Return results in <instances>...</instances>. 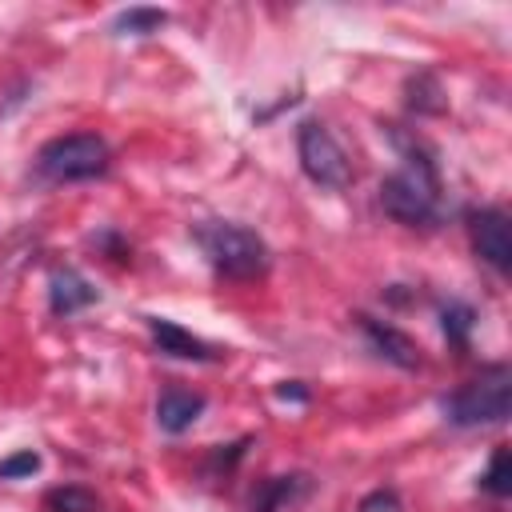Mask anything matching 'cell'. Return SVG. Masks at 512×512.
Returning a JSON list of instances; mask_svg holds the SVG:
<instances>
[{"instance_id":"obj_1","label":"cell","mask_w":512,"mask_h":512,"mask_svg":"<svg viewBox=\"0 0 512 512\" xmlns=\"http://www.w3.org/2000/svg\"><path fill=\"white\" fill-rule=\"evenodd\" d=\"M388 136L404 156V172H392L380 184V208L408 228H436L440 224V176H436L432 152L416 136L400 132L396 124H388Z\"/></svg>"},{"instance_id":"obj_2","label":"cell","mask_w":512,"mask_h":512,"mask_svg":"<svg viewBox=\"0 0 512 512\" xmlns=\"http://www.w3.org/2000/svg\"><path fill=\"white\" fill-rule=\"evenodd\" d=\"M196 244L204 260L224 276V280H256L268 272V244L232 220H204L196 224Z\"/></svg>"},{"instance_id":"obj_3","label":"cell","mask_w":512,"mask_h":512,"mask_svg":"<svg viewBox=\"0 0 512 512\" xmlns=\"http://www.w3.org/2000/svg\"><path fill=\"white\" fill-rule=\"evenodd\" d=\"M444 420L456 428H488L504 424L512 412V368L508 364H488L480 368L476 380L460 384L452 396H444Z\"/></svg>"},{"instance_id":"obj_4","label":"cell","mask_w":512,"mask_h":512,"mask_svg":"<svg viewBox=\"0 0 512 512\" xmlns=\"http://www.w3.org/2000/svg\"><path fill=\"white\" fill-rule=\"evenodd\" d=\"M108 144L96 132H68L48 140L36 152V176L48 184H76V180H96L108 172Z\"/></svg>"},{"instance_id":"obj_5","label":"cell","mask_w":512,"mask_h":512,"mask_svg":"<svg viewBox=\"0 0 512 512\" xmlns=\"http://www.w3.org/2000/svg\"><path fill=\"white\" fill-rule=\"evenodd\" d=\"M296 152H300V168L308 172V180H316L320 188H348L352 184V164L348 152L340 148V140L332 136V128L324 120H304L296 132Z\"/></svg>"},{"instance_id":"obj_6","label":"cell","mask_w":512,"mask_h":512,"mask_svg":"<svg viewBox=\"0 0 512 512\" xmlns=\"http://www.w3.org/2000/svg\"><path fill=\"white\" fill-rule=\"evenodd\" d=\"M464 228L472 240V252L500 276H508L512 268V228H508V212L504 208H468L464 212Z\"/></svg>"},{"instance_id":"obj_7","label":"cell","mask_w":512,"mask_h":512,"mask_svg":"<svg viewBox=\"0 0 512 512\" xmlns=\"http://www.w3.org/2000/svg\"><path fill=\"white\" fill-rule=\"evenodd\" d=\"M356 324H360V332L368 336V344H372L388 364H396V368H404V372L420 368V348H416V340H412L408 332H400L396 324L376 320V316H368V312H360Z\"/></svg>"},{"instance_id":"obj_8","label":"cell","mask_w":512,"mask_h":512,"mask_svg":"<svg viewBox=\"0 0 512 512\" xmlns=\"http://www.w3.org/2000/svg\"><path fill=\"white\" fill-rule=\"evenodd\" d=\"M148 332H152V344H156V352L160 356H172V360H220V352L208 344V340H200V336H192L188 328H180L176 320H164V316H148Z\"/></svg>"},{"instance_id":"obj_9","label":"cell","mask_w":512,"mask_h":512,"mask_svg":"<svg viewBox=\"0 0 512 512\" xmlns=\"http://www.w3.org/2000/svg\"><path fill=\"white\" fill-rule=\"evenodd\" d=\"M204 412V396L192 392V388H164L160 400H156V424L168 432V436H180L188 432Z\"/></svg>"},{"instance_id":"obj_10","label":"cell","mask_w":512,"mask_h":512,"mask_svg":"<svg viewBox=\"0 0 512 512\" xmlns=\"http://www.w3.org/2000/svg\"><path fill=\"white\" fill-rule=\"evenodd\" d=\"M96 300V288L76 272V268H56L48 276V308L56 316H76L80 308H88Z\"/></svg>"},{"instance_id":"obj_11","label":"cell","mask_w":512,"mask_h":512,"mask_svg":"<svg viewBox=\"0 0 512 512\" xmlns=\"http://www.w3.org/2000/svg\"><path fill=\"white\" fill-rule=\"evenodd\" d=\"M308 488H312V480L300 476V472L296 476H272V480H264L256 488L248 512H284L288 504H296L300 496H308Z\"/></svg>"},{"instance_id":"obj_12","label":"cell","mask_w":512,"mask_h":512,"mask_svg":"<svg viewBox=\"0 0 512 512\" xmlns=\"http://www.w3.org/2000/svg\"><path fill=\"white\" fill-rule=\"evenodd\" d=\"M44 512H100V496L84 484H60V488H48L44 492Z\"/></svg>"},{"instance_id":"obj_13","label":"cell","mask_w":512,"mask_h":512,"mask_svg":"<svg viewBox=\"0 0 512 512\" xmlns=\"http://www.w3.org/2000/svg\"><path fill=\"white\" fill-rule=\"evenodd\" d=\"M404 92H408V108H412V112H432V116L444 112V92H440L436 76L416 72V76L404 80Z\"/></svg>"},{"instance_id":"obj_14","label":"cell","mask_w":512,"mask_h":512,"mask_svg":"<svg viewBox=\"0 0 512 512\" xmlns=\"http://www.w3.org/2000/svg\"><path fill=\"white\" fill-rule=\"evenodd\" d=\"M440 328H444L448 344H456V348L464 352V348H468V340H472V328H476V312H472L468 304L452 300V304H444V308H440Z\"/></svg>"},{"instance_id":"obj_15","label":"cell","mask_w":512,"mask_h":512,"mask_svg":"<svg viewBox=\"0 0 512 512\" xmlns=\"http://www.w3.org/2000/svg\"><path fill=\"white\" fill-rule=\"evenodd\" d=\"M164 24H168V12H160V8H128L116 16L112 28L120 36H148V32H160Z\"/></svg>"},{"instance_id":"obj_16","label":"cell","mask_w":512,"mask_h":512,"mask_svg":"<svg viewBox=\"0 0 512 512\" xmlns=\"http://www.w3.org/2000/svg\"><path fill=\"white\" fill-rule=\"evenodd\" d=\"M480 488H484L488 496H496V500L512 496V460H508V448H504V444L492 452V460H488V468H484V476H480Z\"/></svg>"},{"instance_id":"obj_17","label":"cell","mask_w":512,"mask_h":512,"mask_svg":"<svg viewBox=\"0 0 512 512\" xmlns=\"http://www.w3.org/2000/svg\"><path fill=\"white\" fill-rule=\"evenodd\" d=\"M36 468H40V456L32 448H24V452H12L0 460V480H20V476H32Z\"/></svg>"},{"instance_id":"obj_18","label":"cell","mask_w":512,"mask_h":512,"mask_svg":"<svg viewBox=\"0 0 512 512\" xmlns=\"http://www.w3.org/2000/svg\"><path fill=\"white\" fill-rule=\"evenodd\" d=\"M360 512H400V496L396 488H376L360 500Z\"/></svg>"},{"instance_id":"obj_19","label":"cell","mask_w":512,"mask_h":512,"mask_svg":"<svg viewBox=\"0 0 512 512\" xmlns=\"http://www.w3.org/2000/svg\"><path fill=\"white\" fill-rule=\"evenodd\" d=\"M276 396H280V400H308V392L300 388V380H284V384L276 388Z\"/></svg>"}]
</instances>
